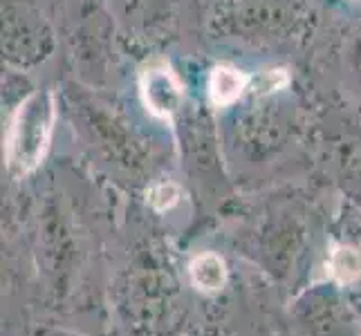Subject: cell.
Instances as JSON below:
<instances>
[{
    "mask_svg": "<svg viewBox=\"0 0 361 336\" xmlns=\"http://www.w3.org/2000/svg\"><path fill=\"white\" fill-rule=\"evenodd\" d=\"M56 123V101L49 90H36L16 108L5 139L7 168L27 175L41 164Z\"/></svg>",
    "mask_w": 361,
    "mask_h": 336,
    "instance_id": "cell-1",
    "label": "cell"
},
{
    "mask_svg": "<svg viewBox=\"0 0 361 336\" xmlns=\"http://www.w3.org/2000/svg\"><path fill=\"white\" fill-rule=\"evenodd\" d=\"M140 92L146 110L153 117L171 119L184 101V88L166 63L148 66L140 77Z\"/></svg>",
    "mask_w": 361,
    "mask_h": 336,
    "instance_id": "cell-2",
    "label": "cell"
},
{
    "mask_svg": "<svg viewBox=\"0 0 361 336\" xmlns=\"http://www.w3.org/2000/svg\"><path fill=\"white\" fill-rule=\"evenodd\" d=\"M249 77L245 72L231 66H216L209 74V99L216 108H227L238 101L240 94L247 90Z\"/></svg>",
    "mask_w": 361,
    "mask_h": 336,
    "instance_id": "cell-3",
    "label": "cell"
},
{
    "mask_svg": "<svg viewBox=\"0 0 361 336\" xmlns=\"http://www.w3.org/2000/svg\"><path fill=\"white\" fill-rule=\"evenodd\" d=\"M191 280L202 292H220L227 282V265L216 254H200L191 260Z\"/></svg>",
    "mask_w": 361,
    "mask_h": 336,
    "instance_id": "cell-4",
    "label": "cell"
},
{
    "mask_svg": "<svg viewBox=\"0 0 361 336\" xmlns=\"http://www.w3.org/2000/svg\"><path fill=\"white\" fill-rule=\"evenodd\" d=\"M328 271L337 282H353L361 276V254L350 244L332 247L328 258Z\"/></svg>",
    "mask_w": 361,
    "mask_h": 336,
    "instance_id": "cell-5",
    "label": "cell"
},
{
    "mask_svg": "<svg viewBox=\"0 0 361 336\" xmlns=\"http://www.w3.org/2000/svg\"><path fill=\"white\" fill-rule=\"evenodd\" d=\"M180 189L173 182H161L148 191V204L155 211H169L180 202Z\"/></svg>",
    "mask_w": 361,
    "mask_h": 336,
    "instance_id": "cell-6",
    "label": "cell"
},
{
    "mask_svg": "<svg viewBox=\"0 0 361 336\" xmlns=\"http://www.w3.org/2000/svg\"><path fill=\"white\" fill-rule=\"evenodd\" d=\"M290 77L285 70H267L263 77H260V90L271 92V90H279L283 85H288Z\"/></svg>",
    "mask_w": 361,
    "mask_h": 336,
    "instance_id": "cell-7",
    "label": "cell"
}]
</instances>
